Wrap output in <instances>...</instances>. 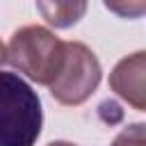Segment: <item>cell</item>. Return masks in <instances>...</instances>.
Wrapping results in <instances>:
<instances>
[{"label":"cell","mask_w":146,"mask_h":146,"mask_svg":"<svg viewBox=\"0 0 146 146\" xmlns=\"http://www.w3.org/2000/svg\"><path fill=\"white\" fill-rule=\"evenodd\" d=\"M66 43L43 25L18 27L7 46V62L36 84L50 87L64 64Z\"/></svg>","instance_id":"cell-2"},{"label":"cell","mask_w":146,"mask_h":146,"mask_svg":"<svg viewBox=\"0 0 146 146\" xmlns=\"http://www.w3.org/2000/svg\"><path fill=\"white\" fill-rule=\"evenodd\" d=\"M46 146H78V144H73V141H64V139H59V141H50V144H46Z\"/></svg>","instance_id":"cell-8"},{"label":"cell","mask_w":146,"mask_h":146,"mask_svg":"<svg viewBox=\"0 0 146 146\" xmlns=\"http://www.w3.org/2000/svg\"><path fill=\"white\" fill-rule=\"evenodd\" d=\"M41 125L39 94L18 73L0 71V146H34Z\"/></svg>","instance_id":"cell-1"},{"label":"cell","mask_w":146,"mask_h":146,"mask_svg":"<svg viewBox=\"0 0 146 146\" xmlns=\"http://www.w3.org/2000/svg\"><path fill=\"white\" fill-rule=\"evenodd\" d=\"M110 146H146V123H128Z\"/></svg>","instance_id":"cell-7"},{"label":"cell","mask_w":146,"mask_h":146,"mask_svg":"<svg viewBox=\"0 0 146 146\" xmlns=\"http://www.w3.org/2000/svg\"><path fill=\"white\" fill-rule=\"evenodd\" d=\"M103 78V68L94 50L80 41H66L64 64L50 82V94L59 105L75 107L91 98Z\"/></svg>","instance_id":"cell-3"},{"label":"cell","mask_w":146,"mask_h":146,"mask_svg":"<svg viewBox=\"0 0 146 146\" xmlns=\"http://www.w3.org/2000/svg\"><path fill=\"white\" fill-rule=\"evenodd\" d=\"M41 18L55 30H68L87 14L89 0H34Z\"/></svg>","instance_id":"cell-5"},{"label":"cell","mask_w":146,"mask_h":146,"mask_svg":"<svg viewBox=\"0 0 146 146\" xmlns=\"http://www.w3.org/2000/svg\"><path fill=\"white\" fill-rule=\"evenodd\" d=\"M110 89L130 107L146 112V50H137L116 62L110 73Z\"/></svg>","instance_id":"cell-4"},{"label":"cell","mask_w":146,"mask_h":146,"mask_svg":"<svg viewBox=\"0 0 146 146\" xmlns=\"http://www.w3.org/2000/svg\"><path fill=\"white\" fill-rule=\"evenodd\" d=\"M7 62V48H5V43L0 41V64H5Z\"/></svg>","instance_id":"cell-9"},{"label":"cell","mask_w":146,"mask_h":146,"mask_svg":"<svg viewBox=\"0 0 146 146\" xmlns=\"http://www.w3.org/2000/svg\"><path fill=\"white\" fill-rule=\"evenodd\" d=\"M103 5L119 18H141L146 14V0H103Z\"/></svg>","instance_id":"cell-6"}]
</instances>
